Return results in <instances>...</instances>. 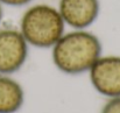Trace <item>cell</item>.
Returning <instances> with one entry per match:
<instances>
[{
    "label": "cell",
    "instance_id": "6da1fadb",
    "mask_svg": "<svg viewBox=\"0 0 120 113\" xmlns=\"http://www.w3.org/2000/svg\"><path fill=\"white\" fill-rule=\"evenodd\" d=\"M101 55L100 40L87 29L65 32L51 48L54 65L61 72L71 76L89 72Z\"/></svg>",
    "mask_w": 120,
    "mask_h": 113
},
{
    "label": "cell",
    "instance_id": "7a4b0ae2",
    "mask_svg": "<svg viewBox=\"0 0 120 113\" xmlns=\"http://www.w3.org/2000/svg\"><path fill=\"white\" fill-rule=\"evenodd\" d=\"M65 27L57 7L35 4L23 12L19 30L29 47L51 49L65 33Z\"/></svg>",
    "mask_w": 120,
    "mask_h": 113
},
{
    "label": "cell",
    "instance_id": "3957f363",
    "mask_svg": "<svg viewBox=\"0 0 120 113\" xmlns=\"http://www.w3.org/2000/svg\"><path fill=\"white\" fill-rule=\"evenodd\" d=\"M29 44L19 28L0 27V75H13L27 62Z\"/></svg>",
    "mask_w": 120,
    "mask_h": 113
},
{
    "label": "cell",
    "instance_id": "277c9868",
    "mask_svg": "<svg viewBox=\"0 0 120 113\" xmlns=\"http://www.w3.org/2000/svg\"><path fill=\"white\" fill-rule=\"evenodd\" d=\"M93 89L107 98L120 97V56L101 55L89 70Z\"/></svg>",
    "mask_w": 120,
    "mask_h": 113
},
{
    "label": "cell",
    "instance_id": "5b68a950",
    "mask_svg": "<svg viewBox=\"0 0 120 113\" xmlns=\"http://www.w3.org/2000/svg\"><path fill=\"white\" fill-rule=\"evenodd\" d=\"M57 9L65 23L72 29H87L100 14L99 0H60Z\"/></svg>",
    "mask_w": 120,
    "mask_h": 113
},
{
    "label": "cell",
    "instance_id": "8992f818",
    "mask_svg": "<svg viewBox=\"0 0 120 113\" xmlns=\"http://www.w3.org/2000/svg\"><path fill=\"white\" fill-rule=\"evenodd\" d=\"M25 104V90L11 75H0V113H16Z\"/></svg>",
    "mask_w": 120,
    "mask_h": 113
},
{
    "label": "cell",
    "instance_id": "52a82bcc",
    "mask_svg": "<svg viewBox=\"0 0 120 113\" xmlns=\"http://www.w3.org/2000/svg\"><path fill=\"white\" fill-rule=\"evenodd\" d=\"M100 113H120V97L109 98Z\"/></svg>",
    "mask_w": 120,
    "mask_h": 113
},
{
    "label": "cell",
    "instance_id": "ba28073f",
    "mask_svg": "<svg viewBox=\"0 0 120 113\" xmlns=\"http://www.w3.org/2000/svg\"><path fill=\"white\" fill-rule=\"evenodd\" d=\"M33 0H0L2 6H11V7H22L29 5Z\"/></svg>",
    "mask_w": 120,
    "mask_h": 113
},
{
    "label": "cell",
    "instance_id": "9c48e42d",
    "mask_svg": "<svg viewBox=\"0 0 120 113\" xmlns=\"http://www.w3.org/2000/svg\"><path fill=\"white\" fill-rule=\"evenodd\" d=\"M2 18H4V8H2V5L0 4V27H1V22H2Z\"/></svg>",
    "mask_w": 120,
    "mask_h": 113
}]
</instances>
